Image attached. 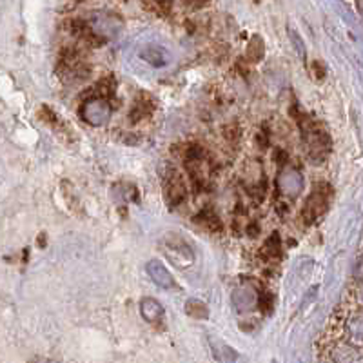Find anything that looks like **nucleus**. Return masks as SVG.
Masks as SVG:
<instances>
[{
	"mask_svg": "<svg viewBox=\"0 0 363 363\" xmlns=\"http://www.w3.org/2000/svg\"><path fill=\"white\" fill-rule=\"evenodd\" d=\"M347 336L354 345L363 347V309L352 314L347 322Z\"/></svg>",
	"mask_w": 363,
	"mask_h": 363,
	"instance_id": "obj_11",
	"label": "nucleus"
},
{
	"mask_svg": "<svg viewBox=\"0 0 363 363\" xmlns=\"http://www.w3.org/2000/svg\"><path fill=\"white\" fill-rule=\"evenodd\" d=\"M245 57H247L249 62H252V64L260 62L262 58H264V40H262L258 35H255V37L249 40L247 51H245Z\"/></svg>",
	"mask_w": 363,
	"mask_h": 363,
	"instance_id": "obj_15",
	"label": "nucleus"
},
{
	"mask_svg": "<svg viewBox=\"0 0 363 363\" xmlns=\"http://www.w3.org/2000/svg\"><path fill=\"white\" fill-rule=\"evenodd\" d=\"M145 271H147L149 278H151L158 287H162V289H174V287H177L173 274L167 271V267H165L162 262L149 260L147 264H145Z\"/></svg>",
	"mask_w": 363,
	"mask_h": 363,
	"instance_id": "obj_6",
	"label": "nucleus"
},
{
	"mask_svg": "<svg viewBox=\"0 0 363 363\" xmlns=\"http://www.w3.org/2000/svg\"><path fill=\"white\" fill-rule=\"evenodd\" d=\"M298 125L301 129V136H303V144L307 145V153L309 158L314 162H320L329 155L330 140L325 131L320 129L316 122H313L307 116H300Z\"/></svg>",
	"mask_w": 363,
	"mask_h": 363,
	"instance_id": "obj_1",
	"label": "nucleus"
},
{
	"mask_svg": "<svg viewBox=\"0 0 363 363\" xmlns=\"http://www.w3.org/2000/svg\"><path fill=\"white\" fill-rule=\"evenodd\" d=\"M231 301L238 313H244V311H249L251 307H255V303L258 301V294H256L252 285H240L238 289H235V293H233Z\"/></svg>",
	"mask_w": 363,
	"mask_h": 363,
	"instance_id": "obj_8",
	"label": "nucleus"
},
{
	"mask_svg": "<svg viewBox=\"0 0 363 363\" xmlns=\"http://www.w3.org/2000/svg\"><path fill=\"white\" fill-rule=\"evenodd\" d=\"M186 313L189 316L196 318V320H207L209 318V307L207 303H203L202 300H196V298H189L186 301Z\"/></svg>",
	"mask_w": 363,
	"mask_h": 363,
	"instance_id": "obj_14",
	"label": "nucleus"
},
{
	"mask_svg": "<svg viewBox=\"0 0 363 363\" xmlns=\"http://www.w3.org/2000/svg\"><path fill=\"white\" fill-rule=\"evenodd\" d=\"M194 222L203 225L206 229H209V231H220V218L216 216V213L213 209L202 211V213L194 218Z\"/></svg>",
	"mask_w": 363,
	"mask_h": 363,
	"instance_id": "obj_16",
	"label": "nucleus"
},
{
	"mask_svg": "<svg viewBox=\"0 0 363 363\" xmlns=\"http://www.w3.org/2000/svg\"><path fill=\"white\" fill-rule=\"evenodd\" d=\"M278 189L287 196H298L303 189V178L296 169H285L278 177Z\"/></svg>",
	"mask_w": 363,
	"mask_h": 363,
	"instance_id": "obj_7",
	"label": "nucleus"
},
{
	"mask_svg": "<svg viewBox=\"0 0 363 363\" xmlns=\"http://www.w3.org/2000/svg\"><path fill=\"white\" fill-rule=\"evenodd\" d=\"M111 106L102 96H93V99L86 100L80 108V115L91 125H104L111 118Z\"/></svg>",
	"mask_w": 363,
	"mask_h": 363,
	"instance_id": "obj_3",
	"label": "nucleus"
},
{
	"mask_svg": "<svg viewBox=\"0 0 363 363\" xmlns=\"http://www.w3.org/2000/svg\"><path fill=\"white\" fill-rule=\"evenodd\" d=\"M329 194L330 189L325 184L314 186L313 193L309 194L306 207H303V220H306V223H314L325 213L327 206H329Z\"/></svg>",
	"mask_w": 363,
	"mask_h": 363,
	"instance_id": "obj_2",
	"label": "nucleus"
},
{
	"mask_svg": "<svg viewBox=\"0 0 363 363\" xmlns=\"http://www.w3.org/2000/svg\"><path fill=\"white\" fill-rule=\"evenodd\" d=\"M358 300H359V303H362V306H363V284H362V289H359Z\"/></svg>",
	"mask_w": 363,
	"mask_h": 363,
	"instance_id": "obj_22",
	"label": "nucleus"
},
{
	"mask_svg": "<svg viewBox=\"0 0 363 363\" xmlns=\"http://www.w3.org/2000/svg\"><path fill=\"white\" fill-rule=\"evenodd\" d=\"M182 4L189 9H202L211 4V0H182Z\"/></svg>",
	"mask_w": 363,
	"mask_h": 363,
	"instance_id": "obj_19",
	"label": "nucleus"
},
{
	"mask_svg": "<svg viewBox=\"0 0 363 363\" xmlns=\"http://www.w3.org/2000/svg\"><path fill=\"white\" fill-rule=\"evenodd\" d=\"M354 278L363 284V255L359 256L358 262H356V265H354Z\"/></svg>",
	"mask_w": 363,
	"mask_h": 363,
	"instance_id": "obj_21",
	"label": "nucleus"
},
{
	"mask_svg": "<svg viewBox=\"0 0 363 363\" xmlns=\"http://www.w3.org/2000/svg\"><path fill=\"white\" fill-rule=\"evenodd\" d=\"M280 236H278V233H272L271 238L265 242L264 245V252L267 256H271V258H277V256H280Z\"/></svg>",
	"mask_w": 363,
	"mask_h": 363,
	"instance_id": "obj_18",
	"label": "nucleus"
},
{
	"mask_svg": "<svg viewBox=\"0 0 363 363\" xmlns=\"http://www.w3.org/2000/svg\"><path fill=\"white\" fill-rule=\"evenodd\" d=\"M335 363H363V347L354 345H340L333 354Z\"/></svg>",
	"mask_w": 363,
	"mask_h": 363,
	"instance_id": "obj_10",
	"label": "nucleus"
},
{
	"mask_svg": "<svg viewBox=\"0 0 363 363\" xmlns=\"http://www.w3.org/2000/svg\"><path fill=\"white\" fill-rule=\"evenodd\" d=\"M111 193H113V199H115V202H118V203L131 202V200L136 199L135 186H133V184H125V182H122V184H116V186L111 189Z\"/></svg>",
	"mask_w": 363,
	"mask_h": 363,
	"instance_id": "obj_13",
	"label": "nucleus"
},
{
	"mask_svg": "<svg viewBox=\"0 0 363 363\" xmlns=\"http://www.w3.org/2000/svg\"><path fill=\"white\" fill-rule=\"evenodd\" d=\"M164 193H165V199L169 202V206L177 207L180 206L187 196V187H186V182L184 178L180 177L177 169H167L164 174Z\"/></svg>",
	"mask_w": 363,
	"mask_h": 363,
	"instance_id": "obj_4",
	"label": "nucleus"
},
{
	"mask_svg": "<svg viewBox=\"0 0 363 363\" xmlns=\"http://www.w3.org/2000/svg\"><path fill=\"white\" fill-rule=\"evenodd\" d=\"M142 58L144 60H147L151 66H165V62H167V58H165V53L162 50H155V48H149V50H145L144 53H142Z\"/></svg>",
	"mask_w": 363,
	"mask_h": 363,
	"instance_id": "obj_17",
	"label": "nucleus"
},
{
	"mask_svg": "<svg viewBox=\"0 0 363 363\" xmlns=\"http://www.w3.org/2000/svg\"><path fill=\"white\" fill-rule=\"evenodd\" d=\"M260 307L264 311H271V307H272V294H269V293H265V294H262L260 296Z\"/></svg>",
	"mask_w": 363,
	"mask_h": 363,
	"instance_id": "obj_20",
	"label": "nucleus"
},
{
	"mask_svg": "<svg viewBox=\"0 0 363 363\" xmlns=\"http://www.w3.org/2000/svg\"><path fill=\"white\" fill-rule=\"evenodd\" d=\"M77 2H84V0H77Z\"/></svg>",
	"mask_w": 363,
	"mask_h": 363,
	"instance_id": "obj_24",
	"label": "nucleus"
},
{
	"mask_svg": "<svg viewBox=\"0 0 363 363\" xmlns=\"http://www.w3.org/2000/svg\"><path fill=\"white\" fill-rule=\"evenodd\" d=\"M140 314L145 322L158 325L164 320V307H162V303L158 300L147 296L140 301Z\"/></svg>",
	"mask_w": 363,
	"mask_h": 363,
	"instance_id": "obj_9",
	"label": "nucleus"
},
{
	"mask_svg": "<svg viewBox=\"0 0 363 363\" xmlns=\"http://www.w3.org/2000/svg\"><path fill=\"white\" fill-rule=\"evenodd\" d=\"M165 255L178 267H187L194 262V255L191 247L178 236H169L165 240Z\"/></svg>",
	"mask_w": 363,
	"mask_h": 363,
	"instance_id": "obj_5",
	"label": "nucleus"
},
{
	"mask_svg": "<svg viewBox=\"0 0 363 363\" xmlns=\"http://www.w3.org/2000/svg\"><path fill=\"white\" fill-rule=\"evenodd\" d=\"M358 8H359V13H362V15H363V0H359Z\"/></svg>",
	"mask_w": 363,
	"mask_h": 363,
	"instance_id": "obj_23",
	"label": "nucleus"
},
{
	"mask_svg": "<svg viewBox=\"0 0 363 363\" xmlns=\"http://www.w3.org/2000/svg\"><path fill=\"white\" fill-rule=\"evenodd\" d=\"M151 111H153V102L149 100L147 95H140L136 96L135 106H133L131 113H129V118H131L133 122H140L145 116L151 115Z\"/></svg>",
	"mask_w": 363,
	"mask_h": 363,
	"instance_id": "obj_12",
	"label": "nucleus"
}]
</instances>
